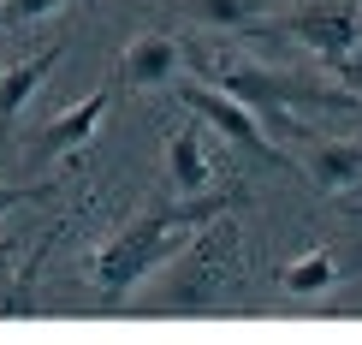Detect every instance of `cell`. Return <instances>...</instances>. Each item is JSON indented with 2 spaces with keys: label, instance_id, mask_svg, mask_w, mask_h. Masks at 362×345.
<instances>
[{
  "label": "cell",
  "instance_id": "cell-3",
  "mask_svg": "<svg viewBox=\"0 0 362 345\" xmlns=\"http://www.w3.org/2000/svg\"><path fill=\"white\" fill-rule=\"evenodd\" d=\"M291 30L309 42L315 54L344 60V54L356 48V30H362V18H356V6H351V0H321V6L297 12V18H291Z\"/></svg>",
  "mask_w": 362,
  "mask_h": 345
},
{
  "label": "cell",
  "instance_id": "cell-9",
  "mask_svg": "<svg viewBox=\"0 0 362 345\" xmlns=\"http://www.w3.org/2000/svg\"><path fill=\"white\" fill-rule=\"evenodd\" d=\"M339 280V268H333V256H297L291 268H285V292H327Z\"/></svg>",
  "mask_w": 362,
  "mask_h": 345
},
{
  "label": "cell",
  "instance_id": "cell-7",
  "mask_svg": "<svg viewBox=\"0 0 362 345\" xmlns=\"http://www.w3.org/2000/svg\"><path fill=\"white\" fill-rule=\"evenodd\" d=\"M107 113V96H89V101H78L71 113H59L48 131H42V155H66V149H78V143H89V131H95V119Z\"/></svg>",
  "mask_w": 362,
  "mask_h": 345
},
{
  "label": "cell",
  "instance_id": "cell-2",
  "mask_svg": "<svg viewBox=\"0 0 362 345\" xmlns=\"http://www.w3.org/2000/svg\"><path fill=\"white\" fill-rule=\"evenodd\" d=\"M178 101L202 119V125H214L226 143H238L244 155H262V161H279L274 137H267V125L255 119V108L244 96H232V89H208V84H178Z\"/></svg>",
  "mask_w": 362,
  "mask_h": 345
},
{
  "label": "cell",
  "instance_id": "cell-10",
  "mask_svg": "<svg viewBox=\"0 0 362 345\" xmlns=\"http://www.w3.org/2000/svg\"><path fill=\"white\" fill-rule=\"evenodd\" d=\"M59 6L66 0H0V24H36V18H48Z\"/></svg>",
  "mask_w": 362,
  "mask_h": 345
},
{
  "label": "cell",
  "instance_id": "cell-11",
  "mask_svg": "<svg viewBox=\"0 0 362 345\" xmlns=\"http://www.w3.org/2000/svg\"><path fill=\"white\" fill-rule=\"evenodd\" d=\"M196 12L208 24H244V18H255V0H196Z\"/></svg>",
  "mask_w": 362,
  "mask_h": 345
},
{
  "label": "cell",
  "instance_id": "cell-12",
  "mask_svg": "<svg viewBox=\"0 0 362 345\" xmlns=\"http://www.w3.org/2000/svg\"><path fill=\"white\" fill-rule=\"evenodd\" d=\"M18 203H24L18 185H0V215H6V208H18Z\"/></svg>",
  "mask_w": 362,
  "mask_h": 345
},
{
  "label": "cell",
  "instance_id": "cell-5",
  "mask_svg": "<svg viewBox=\"0 0 362 345\" xmlns=\"http://www.w3.org/2000/svg\"><path fill=\"white\" fill-rule=\"evenodd\" d=\"M208 173H214V167H208V155H202V131L185 125L167 143V179H173V191H178V197H196V191L208 185Z\"/></svg>",
  "mask_w": 362,
  "mask_h": 345
},
{
  "label": "cell",
  "instance_id": "cell-8",
  "mask_svg": "<svg viewBox=\"0 0 362 345\" xmlns=\"http://www.w3.org/2000/svg\"><path fill=\"white\" fill-rule=\"evenodd\" d=\"M54 66V54H42V60H30V66H12V72H0V119H12L24 108L30 96H36V84H42V72Z\"/></svg>",
  "mask_w": 362,
  "mask_h": 345
},
{
  "label": "cell",
  "instance_id": "cell-4",
  "mask_svg": "<svg viewBox=\"0 0 362 345\" xmlns=\"http://www.w3.org/2000/svg\"><path fill=\"white\" fill-rule=\"evenodd\" d=\"M119 78H125L131 89H160L178 78V42L173 36H137L125 48V60H119Z\"/></svg>",
  "mask_w": 362,
  "mask_h": 345
},
{
  "label": "cell",
  "instance_id": "cell-6",
  "mask_svg": "<svg viewBox=\"0 0 362 345\" xmlns=\"http://www.w3.org/2000/svg\"><path fill=\"white\" fill-rule=\"evenodd\" d=\"M309 179L321 191H351L362 179V143L356 137H339V143H321L309 155Z\"/></svg>",
  "mask_w": 362,
  "mask_h": 345
},
{
  "label": "cell",
  "instance_id": "cell-1",
  "mask_svg": "<svg viewBox=\"0 0 362 345\" xmlns=\"http://www.w3.org/2000/svg\"><path fill=\"white\" fill-rule=\"evenodd\" d=\"M214 208H220V203H214ZM214 208H208V203H202V208H148V215H143L125 238H113V244L95 256V280H101L107 292L137 286L143 274L167 268V256H173V250L196 232V220L214 215Z\"/></svg>",
  "mask_w": 362,
  "mask_h": 345
}]
</instances>
